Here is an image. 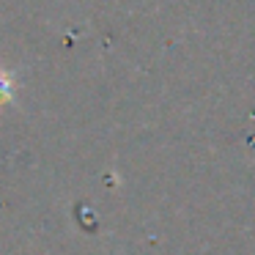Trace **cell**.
<instances>
[{
    "instance_id": "6da1fadb",
    "label": "cell",
    "mask_w": 255,
    "mask_h": 255,
    "mask_svg": "<svg viewBox=\"0 0 255 255\" xmlns=\"http://www.w3.org/2000/svg\"><path fill=\"white\" fill-rule=\"evenodd\" d=\"M11 96V80L6 74H0V102H6Z\"/></svg>"
}]
</instances>
